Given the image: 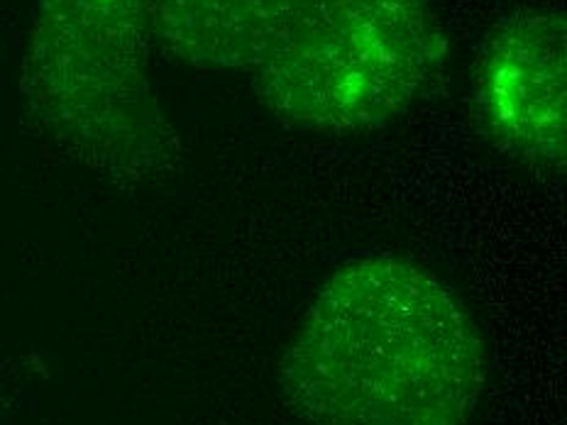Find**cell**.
<instances>
[{
  "label": "cell",
  "mask_w": 567,
  "mask_h": 425,
  "mask_svg": "<svg viewBox=\"0 0 567 425\" xmlns=\"http://www.w3.org/2000/svg\"><path fill=\"white\" fill-rule=\"evenodd\" d=\"M443 54L429 0H299L252 71L255 91L289 127L362 133L404 113Z\"/></svg>",
  "instance_id": "obj_3"
},
{
  "label": "cell",
  "mask_w": 567,
  "mask_h": 425,
  "mask_svg": "<svg viewBox=\"0 0 567 425\" xmlns=\"http://www.w3.org/2000/svg\"><path fill=\"white\" fill-rule=\"evenodd\" d=\"M152 0H38L20 71L28 123L121 186L176 167L179 139L150 81Z\"/></svg>",
  "instance_id": "obj_2"
},
{
  "label": "cell",
  "mask_w": 567,
  "mask_h": 425,
  "mask_svg": "<svg viewBox=\"0 0 567 425\" xmlns=\"http://www.w3.org/2000/svg\"><path fill=\"white\" fill-rule=\"evenodd\" d=\"M487 384L472 315L394 257L340 267L281 354L279 401L309 425H467Z\"/></svg>",
  "instance_id": "obj_1"
},
{
  "label": "cell",
  "mask_w": 567,
  "mask_h": 425,
  "mask_svg": "<svg viewBox=\"0 0 567 425\" xmlns=\"http://www.w3.org/2000/svg\"><path fill=\"white\" fill-rule=\"evenodd\" d=\"M565 96V18L550 8L506 18L484 42L475 69V108L484 133L526 167L563 174Z\"/></svg>",
  "instance_id": "obj_4"
},
{
  "label": "cell",
  "mask_w": 567,
  "mask_h": 425,
  "mask_svg": "<svg viewBox=\"0 0 567 425\" xmlns=\"http://www.w3.org/2000/svg\"><path fill=\"white\" fill-rule=\"evenodd\" d=\"M299 0H152V38L200 69L255 71Z\"/></svg>",
  "instance_id": "obj_5"
}]
</instances>
